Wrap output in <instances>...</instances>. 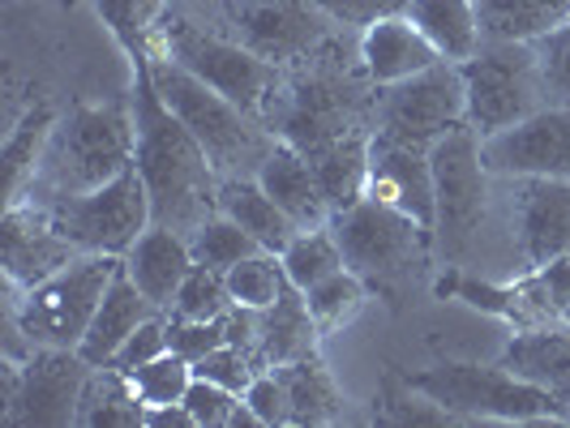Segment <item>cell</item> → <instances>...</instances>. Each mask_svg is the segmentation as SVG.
I'll list each match as a JSON object with an SVG mask.
<instances>
[{"label":"cell","instance_id":"obj_1","mask_svg":"<svg viewBox=\"0 0 570 428\" xmlns=\"http://www.w3.org/2000/svg\"><path fill=\"white\" fill-rule=\"evenodd\" d=\"M134 64V133L138 150L134 163L142 171L155 223L194 236V231L219 215V171L206 159L202 142L180 125V116L159 99L155 78H150V52L129 57Z\"/></svg>","mask_w":570,"mask_h":428},{"label":"cell","instance_id":"obj_2","mask_svg":"<svg viewBox=\"0 0 570 428\" xmlns=\"http://www.w3.org/2000/svg\"><path fill=\"white\" fill-rule=\"evenodd\" d=\"M134 150H138L134 108H120V103H82V108H73L69 116L57 120L27 201L52 206L60 198L90 193V189L108 185V180H116L120 171L129 168L134 163Z\"/></svg>","mask_w":570,"mask_h":428},{"label":"cell","instance_id":"obj_3","mask_svg":"<svg viewBox=\"0 0 570 428\" xmlns=\"http://www.w3.org/2000/svg\"><path fill=\"white\" fill-rule=\"evenodd\" d=\"M412 395L442 407L451 420H498V425H570L567 407L544 386L514 377L507 365L446 360L433 369L407 372Z\"/></svg>","mask_w":570,"mask_h":428},{"label":"cell","instance_id":"obj_4","mask_svg":"<svg viewBox=\"0 0 570 428\" xmlns=\"http://www.w3.org/2000/svg\"><path fill=\"white\" fill-rule=\"evenodd\" d=\"M150 78L159 99L171 112L180 116V125L194 133L206 150V159L215 163L219 180L228 176H249L245 168H262V159L271 155L275 138H266L257 129V120L249 112H240L232 99H224L215 86H206L198 73H189L185 64H176L164 52H150Z\"/></svg>","mask_w":570,"mask_h":428},{"label":"cell","instance_id":"obj_5","mask_svg":"<svg viewBox=\"0 0 570 428\" xmlns=\"http://www.w3.org/2000/svg\"><path fill=\"white\" fill-rule=\"evenodd\" d=\"M125 270V257L116 253H82L78 261H69L65 270H57L52 279L35 283L30 291L4 283L9 291V317L22 326L35 347H69L78 351L90 317L99 313L108 287L116 283V275Z\"/></svg>","mask_w":570,"mask_h":428},{"label":"cell","instance_id":"obj_6","mask_svg":"<svg viewBox=\"0 0 570 428\" xmlns=\"http://www.w3.org/2000/svg\"><path fill=\"white\" fill-rule=\"evenodd\" d=\"M459 78H463V120L481 138H493L519 120H528L532 112L549 108L532 43L485 39L476 57L459 64Z\"/></svg>","mask_w":570,"mask_h":428},{"label":"cell","instance_id":"obj_7","mask_svg":"<svg viewBox=\"0 0 570 428\" xmlns=\"http://www.w3.org/2000/svg\"><path fill=\"white\" fill-rule=\"evenodd\" d=\"M150 52H164L176 64H185L189 73H198L206 86H215L224 99H232L240 112L257 116L271 112L275 103V90H279V73H275V60L257 57L249 43L240 39H219V34H206V30L189 27V22H159L155 30V43Z\"/></svg>","mask_w":570,"mask_h":428},{"label":"cell","instance_id":"obj_8","mask_svg":"<svg viewBox=\"0 0 570 428\" xmlns=\"http://www.w3.org/2000/svg\"><path fill=\"white\" fill-rule=\"evenodd\" d=\"M433 168V249L438 253H468L485 228L489 176L481 159V133L459 125L429 146Z\"/></svg>","mask_w":570,"mask_h":428},{"label":"cell","instance_id":"obj_9","mask_svg":"<svg viewBox=\"0 0 570 428\" xmlns=\"http://www.w3.org/2000/svg\"><path fill=\"white\" fill-rule=\"evenodd\" d=\"M331 231L340 240L347 270L361 275L365 283L400 279L412 266H421L433 249V231L421 228L412 215L386 206L382 198H370V193L335 210Z\"/></svg>","mask_w":570,"mask_h":428},{"label":"cell","instance_id":"obj_10","mask_svg":"<svg viewBox=\"0 0 570 428\" xmlns=\"http://www.w3.org/2000/svg\"><path fill=\"white\" fill-rule=\"evenodd\" d=\"M4 377V402L0 425L9 428H65L78 425V407L90 365L69 347H35L27 360L0 365Z\"/></svg>","mask_w":570,"mask_h":428},{"label":"cell","instance_id":"obj_11","mask_svg":"<svg viewBox=\"0 0 570 428\" xmlns=\"http://www.w3.org/2000/svg\"><path fill=\"white\" fill-rule=\"evenodd\" d=\"M48 215H52V223L82 253H116V257L129 253L134 240L155 223L150 189H146L138 163H129L116 180L90 189V193L52 201Z\"/></svg>","mask_w":570,"mask_h":428},{"label":"cell","instance_id":"obj_12","mask_svg":"<svg viewBox=\"0 0 570 428\" xmlns=\"http://www.w3.org/2000/svg\"><path fill=\"white\" fill-rule=\"evenodd\" d=\"M463 120V78L459 64L438 60L425 73H412L407 82L377 86V129L395 133L403 142L433 146Z\"/></svg>","mask_w":570,"mask_h":428},{"label":"cell","instance_id":"obj_13","mask_svg":"<svg viewBox=\"0 0 570 428\" xmlns=\"http://www.w3.org/2000/svg\"><path fill=\"white\" fill-rule=\"evenodd\" d=\"M511 245L523 275L570 253V180L511 176Z\"/></svg>","mask_w":570,"mask_h":428},{"label":"cell","instance_id":"obj_14","mask_svg":"<svg viewBox=\"0 0 570 428\" xmlns=\"http://www.w3.org/2000/svg\"><path fill=\"white\" fill-rule=\"evenodd\" d=\"M481 159L493 176H562L570 180V108H541L511 129L481 138Z\"/></svg>","mask_w":570,"mask_h":428},{"label":"cell","instance_id":"obj_15","mask_svg":"<svg viewBox=\"0 0 570 428\" xmlns=\"http://www.w3.org/2000/svg\"><path fill=\"white\" fill-rule=\"evenodd\" d=\"M82 249L52 223L48 206H4V223H0V266H4V283L30 291L35 283L52 279L69 261H78Z\"/></svg>","mask_w":570,"mask_h":428},{"label":"cell","instance_id":"obj_16","mask_svg":"<svg viewBox=\"0 0 570 428\" xmlns=\"http://www.w3.org/2000/svg\"><path fill=\"white\" fill-rule=\"evenodd\" d=\"M370 198H382L403 215H412L421 228L433 231V168H429V146L403 142L395 133H373L370 138Z\"/></svg>","mask_w":570,"mask_h":428},{"label":"cell","instance_id":"obj_17","mask_svg":"<svg viewBox=\"0 0 570 428\" xmlns=\"http://www.w3.org/2000/svg\"><path fill=\"white\" fill-rule=\"evenodd\" d=\"M240 43H249L266 60H296L305 57L322 39V9H309V0H236L232 9Z\"/></svg>","mask_w":570,"mask_h":428},{"label":"cell","instance_id":"obj_18","mask_svg":"<svg viewBox=\"0 0 570 428\" xmlns=\"http://www.w3.org/2000/svg\"><path fill=\"white\" fill-rule=\"evenodd\" d=\"M189 270H194L189 236L164 228V223H150L125 253V275L142 287V296L159 313H171V300H176L180 283L189 279Z\"/></svg>","mask_w":570,"mask_h":428},{"label":"cell","instance_id":"obj_19","mask_svg":"<svg viewBox=\"0 0 570 428\" xmlns=\"http://www.w3.org/2000/svg\"><path fill=\"white\" fill-rule=\"evenodd\" d=\"M257 185L279 201V210H284L301 231L331 223V206L322 198L317 171H314V163H309V155L296 142L271 146V155H266L262 168H257Z\"/></svg>","mask_w":570,"mask_h":428},{"label":"cell","instance_id":"obj_20","mask_svg":"<svg viewBox=\"0 0 570 428\" xmlns=\"http://www.w3.org/2000/svg\"><path fill=\"white\" fill-rule=\"evenodd\" d=\"M361 60L373 86H395L407 82L412 73H425L442 57L433 52V43L416 30L407 13H395L361 30Z\"/></svg>","mask_w":570,"mask_h":428},{"label":"cell","instance_id":"obj_21","mask_svg":"<svg viewBox=\"0 0 570 428\" xmlns=\"http://www.w3.org/2000/svg\"><path fill=\"white\" fill-rule=\"evenodd\" d=\"M150 317H159V309L146 300L142 287L120 270L116 283L108 287V296H104V305H99V313L90 317V326H86L82 342H78V356H82L90 369H108L112 356L125 347V339L142 321H150Z\"/></svg>","mask_w":570,"mask_h":428},{"label":"cell","instance_id":"obj_22","mask_svg":"<svg viewBox=\"0 0 570 428\" xmlns=\"http://www.w3.org/2000/svg\"><path fill=\"white\" fill-rule=\"evenodd\" d=\"M254 321H257V360H262V369H279V365H292V360L317 356L322 326H317L309 305H305V291L287 287L271 309L254 313Z\"/></svg>","mask_w":570,"mask_h":428},{"label":"cell","instance_id":"obj_23","mask_svg":"<svg viewBox=\"0 0 570 428\" xmlns=\"http://www.w3.org/2000/svg\"><path fill=\"white\" fill-rule=\"evenodd\" d=\"M502 365L532 381V386H544L549 395H558V402L567 407L570 399V326L558 321V326H532V330H519L502 356Z\"/></svg>","mask_w":570,"mask_h":428},{"label":"cell","instance_id":"obj_24","mask_svg":"<svg viewBox=\"0 0 570 428\" xmlns=\"http://www.w3.org/2000/svg\"><path fill=\"white\" fill-rule=\"evenodd\" d=\"M219 215L236 219L266 253H284L287 245L296 240V231H301L279 210V201L257 185V176H228V180H219Z\"/></svg>","mask_w":570,"mask_h":428},{"label":"cell","instance_id":"obj_25","mask_svg":"<svg viewBox=\"0 0 570 428\" xmlns=\"http://www.w3.org/2000/svg\"><path fill=\"white\" fill-rule=\"evenodd\" d=\"M407 18L433 43V52L442 60H451V64L472 60L485 43L476 0H412Z\"/></svg>","mask_w":570,"mask_h":428},{"label":"cell","instance_id":"obj_26","mask_svg":"<svg viewBox=\"0 0 570 428\" xmlns=\"http://www.w3.org/2000/svg\"><path fill=\"white\" fill-rule=\"evenodd\" d=\"M309 163L317 171V185H322V198L331 206V215L352 206V201L365 198V185H370V138H326L305 150Z\"/></svg>","mask_w":570,"mask_h":428},{"label":"cell","instance_id":"obj_27","mask_svg":"<svg viewBox=\"0 0 570 428\" xmlns=\"http://www.w3.org/2000/svg\"><path fill=\"white\" fill-rule=\"evenodd\" d=\"M57 120L60 116L52 112V108H30V112L9 129L4 155H0V163H4V206L27 201L30 185H35V176H39V163H43L48 138H52V129H57Z\"/></svg>","mask_w":570,"mask_h":428},{"label":"cell","instance_id":"obj_28","mask_svg":"<svg viewBox=\"0 0 570 428\" xmlns=\"http://www.w3.org/2000/svg\"><path fill=\"white\" fill-rule=\"evenodd\" d=\"M275 372L287 395V425H335L343 416V395L335 390V377L322 369L317 356L279 365Z\"/></svg>","mask_w":570,"mask_h":428},{"label":"cell","instance_id":"obj_29","mask_svg":"<svg viewBox=\"0 0 570 428\" xmlns=\"http://www.w3.org/2000/svg\"><path fill=\"white\" fill-rule=\"evenodd\" d=\"M485 39L532 43L549 30L570 22V0H476Z\"/></svg>","mask_w":570,"mask_h":428},{"label":"cell","instance_id":"obj_30","mask_svg":"<svg viewBox=\"0 0 570 428\" xmlns=\"http://www.w3.org/2000/svg\"><path fill=\"white\" fill-rule=\"evenodd\" d=\"M78 425L82 428H142L146 407L134 395L129 377L116 369H90L78 407Z\"/></svg>","mask_w":570,"mask_h":428},{"label":"cell","instance_id":"obj_31","mask_svg":"<svg viewBox=\"0 0 570 428\" xmlns=\"http://www.w3.org/2000/svg\"><path fill=\"white\" fill-rule=\"evenodd\" d=\"M279 261H284V270H287V283L296 287V291H309V287L322 283V279H331V275L347 270V261H343V249H340V240H335V231H331V223L296 231V240L279 253Z\"/></svg>","mask_w":570,"mask_h":428},{"label":"cell","instance_id":"obj_32","mask_svg":"<svg viewBox=\"0 0 570 428\" xmlns=\"http://www.w3.org/2000/svg\"><path fill=\"white\" fill-rule=\"evenodd\" d=\"M228 296L236 309H254V313H262V309H271L279 296H284L287 287V270L284 261H279V253H254L245 257L240 266H232L228 275Z\"/></svg>","mask_w":570,"mask_h":428},{"label":"cell","instance_id":"obj_33","mask_svg":"<svg viewBox=\"0 0 570 428\" xmlns=\"http://www.w3.org/2000/svg\"><path fill=\"white\" fill-rule=\"evenodd\" d=\"M189 249H194V261H198V266H210V270H219V275H228L232 266H240L245 257L262 253V245H257L254 236L240 228L236 219H228V215H210V219L189 236Z\"/></svg>","mask_w":570,"mask_h":428},{"label":"cell","instance_id":"obj_34","mask_svg":"<svg viewBox=\"0 0 570 428\" xmlns=\"http://www.w3.org/2000/svg\"><path fill=\"white\" fill-rule=\"evenodd\" d=\"M134 395L142 399V407H164V402H185V390L194 386V365L176 351H164L155 356L142 369L125 372Z\"/></svg>","mask_w":570,"mask_h":428},{"label":"cell","instance_id":"obj_35","mask_svg":"<svg viewBox=\"0 0 570 428\" xmlns=\"http://www.w3.org/2000/svg\"><path fill=\"white\" fill-rule=\"evenodd\" d=\"M232 313V296H228V279L210 266H198L189 270V279L180 283L176 300H171L168 317H185V321H219V317Z\"/></svg>","mask_w":570,"mask_h":428},{"label":"cell","instance_id":"obj_36","mask_svg":"<svg viewBox=\"0 0 570 428\" xmlns=\"http://www.w3.org/2000/svg\"><path fill=\"white\" fill-rule=\"evenodd\" d=\"M305 305H309V313L322 330H335L343 321H352V317L361 313V305H365V279L361 275H352V270H340V275H331V279H322L305 291Z\"/></svg>","mask_w":570,"mask_h":428},{"label":"cell","instance_id":"obj_37","mask_svg":"<svg viewBox=\"0 0 570 428\" xmlns=\"http://www.w3.org/2000/svg\"><path fill=\"white\" fill-rule=\"evenodd\" d=\"M129 57H146L159 30V0H95Z\"/></svg>","mask_w":570,"mask_h":428},{"label":"cell","instance_id":"obj_38","mask_svg":"<svg viewBox=\"0 0 570 428\" xmlns=\"http://www.w3.org/2000/svg\"><path fill=\"white\" fill-rule=\"evenodd\" d=\"M532 52H537V64H541L544 103L570 108V22H562V27L541 34V39H532Z\"/></svg>","mask_w":570,"mask_h":428},{"label":"cell","instance_id":"obj_39","mask_svg":"<svg viewBox=\"0 0 570 428\" xmlns=\"http://www.w3.org/2000/svg\"><path fill=\"white\" fill-rule=\"evenodd\" d=\"M257 372H262L257 356L249 347H240V342H224V347H215L210 356H202L198 365H194V377L215 381V386H224V390L240 395V399H245V390L254 386Z\"/></svg>","mask_w":570,"mask_h":428},{"label":"cell","instance_id":"obj_40","mask_svg":"<svg viewBox=\"0 0 570 428\" xmlns=\"http://www.w3.org/2000/svg\"><path fill=\"white\" fill-rule=\"evenodd\" d=\"M228 342V321H185V317H168V347L176 356H185L189 365H198L202 356H210L215 347Z\"/></svg>","mask_w":570,"mask_h":428},{"label":"cell","instance_id":"obj_41","mask_svg":"<svg viewBox=\"0 0 570 428\" xmlns=\"http://www.w3.org/2000/svg\"><path fill=\"white\" fill-rule=\"evenodd\" d=\"M164 351H171L168 347V317L159 313V317H150V321H142V326L125 339V347L116 351L108 369L134 372V369H142V365H150L155 356H164Z\"/></svg>","mask_w":570,"mask_h":428},{"label":"cell","instance_id":"obj_42","mask_svg":"<svg viewBox=\"0 0 570 428\" xmlns=\"http://www.w3.org/2000/svg\"><path fill=\"white\" fill-rule=\"evenodd\" d=\"M185 407L194 411L198 428H232V416H236V407H240V395H232V390L215 386V381L194 377V386L185 390Z\"/></svg>","mask_w":570,"mask_h":428},{"label":"cell","instance_id":"obj_43","mask_svg":"<svg viewBox=\"0 0 570 428\" xmlns=\"http://www.w3.org/2000/svg\"><path fill=\"white\" fill-rule=\"evenodd\" d=\"M314 4L326 13V22L365 30V27H373V22H382V18L407 13L412 0H314Z\"/></svg>","mask_w":570,"mask_h":428},{"label":"cell","instance_id":"obj_44","mask_svg":"<svg viewBox=\"0 0 570 428\" xmlns=\"http://www.w3.org/2000/svg\"><path fill=\"white\" fill-rule=\"evenodd\" d=\"M245 407L257 416L262 428H284L287 425V395H284V381L275 369H262L254 377V386L245 390Z\"/></svg>","mask_w":570,"mask_h":428},{"label":"cell","instance_id":"obj_45","mask_svg":"<svg viewBox=\"0 0 570 428\" xmlns=\"http://www.w3.org/2000/svg\"><path fill=\"white\" fill-rule=\"evenodd\" d=\"M142 428H198V420L185 402H164V407H146Z\"/></svg>","mask_w":570,"mask_h":428},{"label":"cell","instance_id":"obj_46","mask_svg":"<svg viewBox=\"0 0 570 428\" xmlns=\"http://www.w3.org/2000/svg\"><path fill=\"white\" fill-rule=\"evenodd\" d=\"M567 416H570V399H567Z\"/></svg>","mask_w":570,"mask_h":428}]
</instances>
